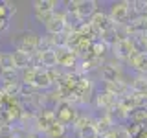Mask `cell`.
<instances>
[{
	"label": "cell",
	"mask_w": 147,
	"mask_h": 138,
	"mask_svg": "<svg viewBox=\"0 0 147 138\" xmlns=\"http://www.w3.org/2000/svg\"><path fill=\"white\" fill-rule=\"evenodd\" d=\"M37 43H39V35H35L33 31H26V33L18 35V39L15 41V44H17L15 50L26 52V53H30L31 57H33L37 53Z\"/></svg>",
	"instance_id": "cell-2"
},
{
	"label": "cell",
	"mask_w": 147,
	"mask_h": 138,
	"mask_svg": "<svg viewBox=\"0 0 147 138\" xmlns=\"http://www.w3.org/2000/svg\"><path fill=\"white\" fill-rule=\"evenodd\" d=\"M118 101H119V98H116L114 94H110L107 90H99V92H96V96H94V105L98 109L105 110V114L110 112V110L116 107Z\"/></svg>",
	"instance_id": "cell-4"
},
{
	"label": "cell",
	"mask_w": 147,
	"mask_h": 138,
	"mask_svg": "<svg viewBox=\"0 0 147 138\" xmlns=\"http://www.w3.org/2000/svg\"><path fill=\"white\" fill-rule=\"evenodd\" d=\"M109 18L112 20L114 26H125L129 22V17L132 15L131 13V2L127 0H118V2H112L107 11Z\"/></svg>",
	"instance_id": "cell-1"
},
{
	"label": "cell",
	"mask_w": 147,
	"mask_h": 138,
	"mask_svg": "<svg viewBox=\"0 0 147 138\" xmlns=\"http://www.w3.org/2000/svg\"><path fill=\"white\" fill-rule=\"evenodd\" d=\"M59 6H61V2H55V0H35V2H33V11L53 13Z\"/></svg>",
	"instance_id": "cell-12"
},
{
	"label": "cell",
	"mask_w": 147,
	"mask_h": 138,
	"mask_svg": "<svg viewBox=\"0 0 147 138\" xmlns=\"http://www.w3.org/2000/svg\"><path fill=\"white\" fill-rule=\"evenodd\" d=\"M98 6H99V2H96V0H77L74 17L79 22H86V20H90V17L94 15L96 11H98Z\"/></svg>",
	"instance_id": "cell-3"
},
{
	"label": "cell",
	"mask_w": 147,
	"mask_h": 138,
	"mask_svg": "<svg viewBox=\"0 0 147 138\" xmlns=\"http://www.w3.org/2000/svg\"><path fill=\"white\" fill-rule=\"evenodd\" d=\"M20 72L15 68H7V70H0V81L2 85H11V83H20Z\"/></svg>",
	"instance_id": "cell-13"
},
{
	"label": "cell",
	"mask_w": 147,
	"mask_h": 138,
	"mask_svg": "<svg viewBox=\"0 0 147 138\" xmlns=\"http://www.w3.org/2000/svg\"><path fill=\"white\" fill-rule=\"evenodd\" d=\"M31 85H33L39 92H44V90H48V89L53 87V81H52V77H50V74H48L46 68L35 66V76H33Z\"/></svg>",
	"instance_id": "cell-5"
},
{
	"label": "cell",
	"mask_w": 147,
	"mask_h": 138,
	"mask_svg": "<svg viewBox=\"0 0 147 138\" xmlns=\"http://www.w3.org/2000/svg\"><path fill=\"white\" fill-rule=\"evenodd\" d=\"M33 61L37 63V66L40 68H55L57 66V52L55 50H44V52H37L33 55Z\"/></svg>",
	"instance_id": "cell-6"
},
{
	"label": "cell",
	"mask_w": 147,
	"mask_h": 138,
	"mask_svg": "<svg viewBox=\"0 0 147 138\" xmlns=\"http://www.w3.org/2000/svg\"><path fill=\"white\" fill-rule=\"evenodd\" d=\"M66 131H68V127H64L63 123H59L57 120H55L52 125L48 127V131H46L44 135L48 138H64V136H66Z\"/></svg>",
	"instance_id": "cell-14"
},
{
	"label": "cell",
	"mask_w": 147,
	"mask_h": 138,
	"mask_svg": "<svg viewBox=\"0 0 147 138\" xmlns=\"http://www.w3.org/2000/svg\"><path fill=\"white\" fill-rule=\"evenodd\" d=\"M110 50H112V53L116 55L118 59H121V61H129V57H131L132 53V41L131 39H119L116 41L112 46H110Z\"/></svg>",
	"instance_id": "cell-7"
},
{
	"label": "cell",
	"mask_w": 147,
	"mask_h": 138,
	"mask_svg": "<svg viewBox=\"0 0 147 138\" xmlns=\"http://www.w3.org/2000/svg\"><path fill=\"white\" fill-rule=\"evenodd\" d=\"M7 68H13L11 52H0V70H7Z\"/></svg>",
	"instance_id": "cell-16"
},
{
	"label": "cell",
	"mask_w": 147,
	"mask_h": 138,
	"mask_svg": "<svg viewBox=\"0 0 147 138\" xmlns=\"http://www.w3.org/2000/svg\"><path fill=\"white\" fill-rule=\"evenodd\" d=\"M11 61H13V68L18 72L26 70L33 64V57L26 52H20V50H13L11 52Z\"/></svg>",
	"instance_id": "cell-8"
},
{
	"label": "cell",
	"mask_w": 147,
	"mask_h": 138,
	"mask_svg": "<svg viewBox=\"0 0 147 138\" xmlns=\"http://www.w3.org/2000/svg\"><path fill=\"white\" fill-rule=\"evenodd\" d=\"M76 133H77V136H79V138H99L98 136V131H96V127H94V123H88V125L77 129Z\"/></svg>",
	"instance_id": "cell-15"
},
{
	"label": "cell",
	"mask_w": 147,
	"mask_h": 138,
	"mask_svg": "<svg viewBox=\"0 0 147 138\" xmlns=\"http://www.w3.org/2000/svg\"><path fill=\"white\" fill-rule=\"evenodd\" d=\"M99 77H101L103 83L119 81V79H121V72H119L118 64L114 66L112 63H105V64H101V68H99Z\"/></svg>",
	"instance_id": "cell-9"
},
{
	"label": "cell",
	"mask_w": 147,
	"mask_h": 138,
	"mask_svg": "<svg viewBox=\"0 0 147 138\" xmlns=\"http://www.w3.org/2000/svg\"><path fill=\"white\" fill-rule=\"evenodd\" d=\"M114 136L116 138H132L131 133H129L127 125H116L114 127Z\"/></svg>",
	"instance_id": "cell-17"
},
{
	"label": "cell",
	"mask_w": 147,
	"mask_h": 138,
	"mask_svg": "<svg viewBox=\"0 0 147 138\" xmlns=\"http://www.w3.org/2000/svg\"><path fill=\"white\" fill-rule=\"evenodd\" d=\"M9 28V18H0V33Z\"/></svg>",
	"instance_id": "cell-18"
},
{
	"label": "cell",
	"mask_w": 147,
	"mask_h": 138,
	"mask_svg": "<svg viewBox=\"0 0 147 138\" xmlns=\"http://www.w3.org/2000/svg\"><path fill=\"white\" fill-rule=\"evenodd\" d=\"M94 127H96V131H98V136H105L109 131H112L116 125H114L112 118H110L109 114H101L99 118L94 120Z\"/></svg>",
	"instance_id": "cell-11"
},
{
	"label": "cell",
	"mask_w": 147,
	"mask_h": 138,
	"mask_svg": "<svg viewBox=\"0 0 147 138\" xmlns=\"http://www.w3.org/2000/svg\"><path fill=\"white\" fill-rule=\"evenodd\" d=\"M127 63L140 76H147V53H132Z\"/></svg>",
	"instance_id": "cell-10"
}]
</instances>
